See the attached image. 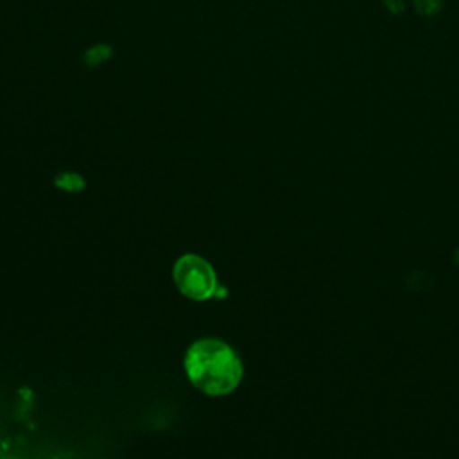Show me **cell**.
I'll return each mask as SVG.
<instances>
[{
  "label": "cell",
  "mask_w": 459,
  "mask_h": 459,
  "mask_svg": "<svg viewBox=\"0 0 459 459\" xmlns=\"http://www.w3.org/2000/svg\"><path fill=\"white\" fill-rule=\"evenodd\" d=\"M185 369L190 382L206 394H226L237 387L242 377L240 359L219 339L194 342L186 351Z\"/></svg>",
  "instance_id": "obj_1"
},
{
  "label": "cell",
  "mask_w": 459,
  "mask_h": 459,
  "mask_svg": "<svg viewBox=\"0 0 459 459\" xmlns=\"http://www.w3.org/2000/svg\"><path fill=\"white\" fill-rule=\"evenodd\" d=\"M174 281L178 289L192 299H206L217 289V278L212 265L195 255H185L176 262Z\"/></svg>",
  "instance_id": "obj_2"
},
{
  "label": "cell",
  "mask_w": 459,
  "mask_h": 459,
  "mask_svg": "<svg viewBox=\"0 0 459 459\" xmlns=\"http://www.w3.org/2000/svg\"><path fill=\"white\" fill-rule=\"evenodd\" d=\"M414 7L423 16H434L441 9V0H414Z\"/></svg>",
  "instance_id": "obj_3"
}]
</instances>
